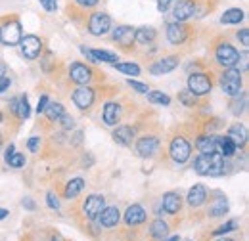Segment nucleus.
<instances>
[{
  "instance_id": "1",
  "label": "nucleus",
  "mask_w": 249,
  "mask_h": 241,
  "mask_svg": "<svg viewBox=\"0 0 249 241\" xmlns=\"http://www.w3.org/2000/svg\"><path fill=\"white\" fill-rule=\"evenodd\" d=\"M23 36V25L18 16H10L0 25V42L4 46H18Z\"/></svg>"
},
{
  "instance_id": "2",
  "label": "nucleus",
  "mask_w": 249,
  "mask_h": 241,
  "mask_svg": "<svg viewBox=\"0 0 249 241\" xmlns=\"http://www.w3.org/2000/svg\"><path fill=\"white\" fill-rule=\"evenodd\" d=\"M244 73L238 71L236 67H230V69H224L218 77V83H220V88L222 92L228 96V98H234L242 92V86H244Z\"/></svg>"
},
{
  "instance_id": "3",
  "label": "nucleus",
  "mask_w": 249,
  "mask_h": 241,
  "mask_svg": "<svg viewBox=\"0 0 249 241\" xmlns=\"http://www.w3.org/2000/svg\"><path fill=\"white\" fill-rule=\"evenodd\" d=\"M186 85L188 90L192 92L196 98H203V96L211 94V90H213V79L205 71H196V73L188 75Z\"/></svg>"
},
{
  "instance_id": "4",
  "label": "nucleus",
  "mask_w": 249,
  "mask_h": 241,
  "mask_svg": "<svg viewBox=\"0 0 249 241\" xmlns=\"http://www.w3.org/2000/svg\"><path fill=\"white\" fill-rule=\"evenodd\" d=\"M169 155L178 165H184L186 163L188 159L192 157V144L188 142L186 136H182V134L173 136V140L169 144Z\"/></svg>"
},
{
  "instance_id": "5",
  "label": "nucleus",
  "mask_w": 249,
  "mask_h": 241,
  "mask_svg": "<svg viewBox=\"0 0 249 241\" xmlns=\"http://www.w3.org/2000/svg\"><path fill=\"white\" fill-rule=\"evenodd\" d=\"M111 16L107 12H92L89 16V21H87V29L92 36H104L111 31Z\"/></svg>"
},
{
  "instance_id": "6",
  "label": "nucleus",
  "mask_w": 249,
  "mask_h": 241,
  "mask_svg": "<svg viewBox=\"0 0 249 241\" xmlns=\"http://www.w3.org/2000/svg\"><path fill=\"white\" fill-rule=\"evenodd\" d=\"M238 50L226 42V40H220L215 44V61L222 69H230V67H236V61H238Z\"/></svg>"
},
{
  "instance_id": "7",
  "label": "nucleus",
  "mask_w": 249,
  "mask_h": 241,
  "mask_svg": "<svg viewBox=\"0 0 249 241\" xmlns=\"http://www.w3.org/2000/svg\"><path fill=\"white\" fill-rule=\"evenodd\" d=\"M18 46H19V50H21V56H23L25 60L33 61L42 54V50H44V40H42L40 36H36V34H23Z\"/></svg>"
},
{
  "instance_id": "8",
  "label": "nucleus",
  "mask_w": 249,
  "mask_h": 241,
  "mask_svg": "<svg viewBox=\"0 0 249 241\" xmlns=\"http://www.w3.org/2000/svg\"><path fill=\"white\" fill-rule=\"evenodd\" d=\"M159 136L157 134H142L136 138V144H134V150L138 153V157L142 159H150L154 157L157 151H159Z\"/></svg>"
},
{
  "instance_id": "9",
  "label": "nucleus",
  "mask_w": 249,
  "mask_h": 241,
  "mask_svg": "<svg viewBox=\"0 0 249 241\" xmlns=\"http://www.w3.org/2000/svg\"><path fill=\"white\" fill-rule=\"evenodd\" d=\"M69 79H71L77 86H85V85L92 83V79H94L92 67H89V65L83 63V61H73L71 67H69Z\"/></svg>"
},
{
  "instance_id": "10",
  "label": "nucleus",
  "mask_w": 249,
  "mask_h": 241,
  "mask_svg": "<svg viewBox=\"0 0 249 241\" xmlns=\"http://www.w3.org/2000/svg\"><path fill=\"white\" fill-rule=\"evenodd\" d=\"M192 34V27L180 21H173L167 25V40L173 46H182Z\"/></svg>"
},
{
  "instance_id": "11",
  "label": "nucleus",
  "mask_w": 249,
  "mask_h": 241,
  "mask_svg": "<svg viewBox=\"0 0 249 241\" xmlns=\"http://www.w3.org/2000/svg\"><path fill=\"white\" fill-rule=\"evenodd\" d=\"M71 100H73V103H75L81 111H89L94 105V102H96V90L90 88L89 85L77 86V88L73 90V94H71Z\"/></svg>"
},
{
  "instance_id": "12",
  "label": "nucleus",
  "mask_w": 249,
  "mask_h": 241,
  "mask_svg": "<svg viewBox=\"0 0 249 241\" xmlns=\"http://www.w3.org/2000/svg\"><path fill=\"white\" fill-rule=\"evenodd\" d=\"M196 14H197V0H177L175 2V8H173L175 21L186 23Z\"/></svg>"
},
{
  "instance_id": "13",
  "label": "nucleus",
  "mask_w": 249,
  "mask_h": 241,
  "mask_svg": "<svg viewBox=\"0 0 249 241\" xmlns=\"http://www.w3.org/2000/svg\"><path fill=\"white\" fill-rule=\"evenodd\" d=\"M111 38L123 48V50H132L134 46V27L130 25H117L111 31Z\"/></svg>"
},
{
  "instance_id": "14",
  "label": "nucleus",
  "mask_w": 249,
  "mask_h": 241,
  "mask_svg": "<svg viewBox=\"0 0 249 241\" xmlns=\"http://www.w3.org/2000/svg\"><path fill=\"white\" fill-rule=\"evenodd\" d=\"M104 207H106V197L100 195V193H92V195H89V197L85 199V203H83V212H85V216H87L89 220H96L98 214L104 211Z\"/></svg>"
},
{
  "instance_id": "15",
  "label": "nucleus",
  "mask_w": 249,
  "mask_h": 241,
  "mask_svg": "<svg viewBox=\"0 0 249 241\" xmlns=\"http://www.w3.org/2000/svg\"><path fill=\"white\" fill-rule=\"evenodd\" d=\"M178 63H180V58H178V56H163V58H159V60L154 61V63L148 67V71H150L152 75H167V73L175 71V69L178 67Z\"/></svg>"
},
{
  "instance_id": "16",
  "label": "nucleus",
  "mask_w": 249,
  "mask_h": 241,
  "mask_svg": "<svg viewBox=\"0 0 249 241\" xmlns=\"http://www.w3.org/2000/svg\"><path fill=\"white\" fill-rule=\"evenodd\" d=\"M113 142L121 148H128L132 146V140L136 138V126H130V124H117V128L113 130L111 134Z\"/></svg>"
},
{
  "instance_id": "17",
  "label": "nucleus",
  "mask_w": 249,
  "mask_h": 241,
  "mask_svg": "<svg viewBox=\"0 0 249 241\" xmlns=\"http://www.w3.org/2000/svg\"><path fill=\"white\" fill-rule=\"evenodd\" d=\"M123 119V107L117 102H107L102 109V120L107 126H117Z\"/></svg>"
},
{
  "instance_id": "18",
  "label": "nucleus",
  "mask_w": 249,
  "mask_h": 241,
  "mask_svg": "<svg viewBox=\"0 0 249 241\" xmlns=\"http://www.w3.org/2000/svg\"><path fill=\"white\" fill-rule=\"evenodd\" d=\"M161 207H163V211L167 212V214H178L180 209H182V197H180V193L178 191H167V193H163V197H161Z\"/></svg>"
},
{
  "instance_id": "19",
  "label": "nucleus",
  "mask_w": 249,
  "mask_h": 241,
  "mask_svg": "<svg viewBox=\"0 0 249 241\" xmlns=\"http://www.w3.org/2000/svg\"><path fill=\"white\" fill-rule=\"evenodd\" d=\"M207 201V189L203 184H196L188 189V195H186V203L192 207V209H197L201 205H205Z\"/></svg>"
},
{
  "instance_id": "20",
  "label": "nucleus",
  "mask_w": 249,
  "mask_h": 241,
  "mask_svg": "<svg viewBox=\"0 0 249 241\" xmlns=\"http://www.w3.org/2000/svg\"><path fill=\"white\" fill-rule=\"evenodd\" d=\"M146 218H148L146 209H144L142 205H138V203L130 205V207L124 211V224H126V226H140V224L146 222Z\"/></svg>"
},
{
  "instance_id": "21",
  "label": "nucleus",
  "mask_w": 249,
  "mask_h": 241,
  "mask_svg": "<svg viewBox=\"0 0 249 241\" xmlns=\"http://www.w3.org/2000/svg\"><path fill=\"white\" fill-rule=\"evenodd\" d=\"M96 220L104 228H115L119 224V220H121V212H119L117 207H104V211L98 214Z\"/></svg>"
},
{
  "instance_id": "22",
  "label": "nucleus",
  "mask_w": 249,
  "mask_h": 241,
  "mask_svg": "<svg viewBox=\"0 0 249 241\" xmlns=\"http://www.w3.org/2000/svg\"><path fill=\"white\" fill-rule=\"evenodd\" d=\"M226 136L236 144V148H246V144H248V128H246V124H242V122L232 124V126L228 128Z\"/></svg>"
},
{
  "instance_id": "23",
  "label": "nucleus",
  "mask_w": 249,
  "mask_h": 241,
  "mask_svg": "<svg viewBox=\"0 0 249 241\" xmlns=\"http://www.w3.org/2000/svg\"><path fill=\"white\" fill-rule=\"evenodd\" d=\"M196 150L199 153H217V136L215 134H199L196 138Z\"/></svg>"
},
{
  "instance_id": "24",
  "label": "nucleus",
  "mask_w": 249,
  "mask_h": 241,
  "mask_svg": "<svg viewBox=\"0 0 249 241\" xmlns=\"http://www.w3.org/2000/svg\"><path fill=\"white\" fill-rule=\"evenodd\" d=\"M156 38H157L156 27H146V25H144V27L134 29V42H138V44H142V46L152 44Z\"/></svg>"
},
{
  "instance_id": "25",
  "label": "nucleus",
  "mask_w": 249,
  "mask_h": 241,
  "mask_svg": "<svg viewBox=\"0 0 249 241\" xmlns=\"http://www.w3.org/2000/svg\"><path fill=\"white\" fill-rule=\"evenodd\" d=\"M246 19V12L240 8H228L224 10V14L220 16V23L222 25H238Z\"/></svg>"
},
{
  "instance_id": "26",
  "label": "nucleus",
  "mask_w": 249,
  "mask_h": 241,
  "mask_svg": "<svg viewBox=\"0 0 249 241\" xmlns=\"http://www.w3.org/2000/svg\"><path fill=\"white\" fill-rule=\"evenodd\" d=\"M236 144L224 134V136H217V153L218 155H222L224 159H230V157H234L236 155Z\"/></svg>"
},
{
  "instance_id": "27",
  "label": "nucleus",
  "mask_w": 249,
  "mask_h": 241,
  "mask_svg": "<svg viewBox=\"0 0 249 241\" xmlns=\"http://www.w3.org/2000/svg\"><path fill=\"white\" fill-rule=\"evenodd\" d=\"M209 169H211V153H199L194 159V171H196V174L207 176L209 174Z\"/></svg>"
},
{
  "instance_id": "28",
  "label": "nucleus",
  "mask_w": 249,
  "mask_h": 241,
  "mask_svg": "<svg viewBox=\"0 0 249 241\" xmlns=\"http://www.w3.org/2000/svg\"><path fill=\"white\" fill-rule=\"evenodd\" d=\"M83 189H85V178H71L63 188V197L65 199H75Z\"/></svg>"
},
{
  "instance_id": "29",
  "label": "nucleus",
  "mask_w": 249,
  "mask_h": 241,
  "mask_svg": "<svg viewBox=\"0 0 249 241\" xmlns=\"http://www.w3.org/2000/svg\"><path fill=\"white\" fill-rule=\"evenodd\" d=\"M230 211V205H228V199L224 197V195H220L217 197L211 205H209V209H207V214L209 216H213V218H217V216H224L226 212Z\"/></svg>"
},
{
  "instance_id": "30",
  "label": "nucleus",
  "mask_w": 249,
  "mask_h": 241,
  "mask_svg": "<svg viewBox=\"0 0 249 241\" xmlns=\"http://www.w3.org/2000/svg\"><path fill=\"white\" fill-rule=\"evenodd\" d=\"M246 107H248V94L242 90L238 96H234V98H232V103H230V113H232L234 117H240V115L246 111Z\"/></svg>"
},
{
  "instance_id": "31",
  "label": "nucleus",
  "mask_w": 249,
  "mask_h": 241,
  "mask_svg": "<svg viewBox=\"0 0 249 241\" xmlns=\"http://www.w3.org/2000/svg\"><path fill=\"white\" fill-rule=\"evenodd\" d=\"M63 113H65V107L60 102H48V105L44 109V115L50 122H58L63 117Z\"/></svg>"
},
{
  "instance_id": "32",
  "label": "nucleus",
  "mask_w": 249,
  "mask_h": 241,
  "mask_svg": "<svg viewBox=\"0 0 249 241\" xmlns=\"http://www.w3.org/2000/svg\"><path fill=\"white\" fill-rule=\"evenodd\" d=\"M14 115L19 120L29 119V115H31V105H29V98H27L25 94L18 98V107H16V113H14Z\"/></svg>"
},
{
  "instance_id": "33",
  "label": "nucleus",
  "mask_w": 249,
  "mask_h": 241,
  "mask_svg": "<svg viewBox=\"0 0 249 241\" xmlns=\"http://www.w3.org/2000/svg\"><path fill=\"white\" fill-rule=\"evenodd\" d=\"M113 67L117 69V71H121V73H124V75H128V77H138L140 75V65L138 63H134V61H115L113 63Z\"/></svg>"
},
{
  "instance_id": "34",
  "label": "nucleus",
  "mask_w": 249,
  "mask_h": 241,
  "mask_svg": "<svg viewBox=\"0 0 249 241\" xmlns=\"http://www.w3.org/2000/svg\"><path fill=\"white\" fill-rule=\"evenodd\" d=\"M167 234H169V224H167L165 220L157 218V220L152 222V226H150V236H152L154 240H163Z\"/></svg>"
},
{
  "instance_id": "35",
  "label": "nucleus",
  "mask_w": 249,
  "mask_h": 241,
  "mask_svg": "<svg viewBox=\"0 0 249 241\" xmlns=\"http://www.w3.org/2000/svg\"><path fill=\"white\" fill-rule=\"evenodd\" d=\"M90 54H92V58L96 60V63H100V61H104V63H115V61H119V56L115 54V52H107V50H100V48H92L90 50Z\"/></svg>"
},
{
  "instance_id": "36",
  "label": "nucleus",
  "mask_w": 249,
  "mask_h": 241,
  "mask_svg": "<svg viewBox=\"0 0 249 241\" xmlns=\"http://www.w3.org/2000/svg\"><path fill=\"white\" fill-rule=\"evenodd\" d=\"M146 96H148V102L150 103H156V105H171V98L165 94V92L161 90H148L146 92Z\"/></svg>"
},
{
  "instance_id": "37",
  "label": "nucleus",
  "mask_w": 249,
  "mask_h": 241,
  "mask_svg": "<svg viewBox=\"0 0 249 241\" xmlns=\"http://www.w3.org/2000/svg\"><path fill=\"white\" fill-rule=\"evenodd\" d=\"M4 161H6V165L12 167V169H23L25 163H27V161H25V155H23V153H18V151H14L12 155H8Z\"/></svg>"
},
{
  "instance_id": "38",
  "label": "nucleus",
  "mask_w": 249,
  "mask_h": 241,
  "mask_svg": "<svg viewBox=\"0 0 249 241\" xmlns=\"http://www.w3.org/2000/svg\"><path fill=\"white\" fill-rule=\"evenodd\" d=\"M178 102H180L184 107H194V105L197 103V98H196V96L186 88V90L178 92Z\"/></svg>"
},
{
  "instance_id": "39",
  "label": "nucleus",
  "mask_w": 249,
  "mask_h": 241,
  "mask_svg": "<svg viewBox=\"0 0 249 241\" xmlns=\"http://www.w3.org/2000/svg\"><path fill=\"white\" fill-rule=\"evenodd\" d=\"M234 230H238V220H228L222 226H218L217 230H213V236H224V234H230Z\"/></svg>"
},
{
  "instance_id": "40",
  "label": "nucleus",
  "mask_w": 249,
  "mask_h": 241,
  "mask_svg": "<svg viewBox=\"0 0 249 241\" xmlns=\"http://www.w3.org/2000/svg\"><path fill=\"white\" fill-rule=\"evenodd\" d=\"M249 54H248V48L242 52V54H238V61H236V69L238 71H242V73H246L249 67Z\"/></svg>"
},
{
  "instance_id": "41",
  "label": "nucleus",
  "mask_w": 249,
  "mask_h": 241,
  "mask_svg": "<svg viewBox=\"0 0 249 241\" xmlns=\"http://www.w3.org/2000/svg\"><path fill=\"white\" fill-rule=\"evenodd\" d=\"M126 85H128L134 92H138V94H146V92L150 90V86H148L146 83H138V81H132V79H128Z\"/></svg>"
},
{
  "instance_id": "42",
  "label": "nucleus",
  "mask_w": 249,
  "mask_h": 241,
  "mask_svg": "<svg viewBox=\"0 0 249 241\" xmlns=\"http://www.w3.org/2000/svg\"><path fill=\"white\" fill-rule=\"evenodd\" d=\"M46 205H48L50 209H54V211L60 209V199H58V195H56L54 191H48V193H46Z\"/></svg>"
},
{
  "instance_id": "43",
  "label": "nucleus",
  "mask_w": 249,
  "mask_h": 241,
  "mask_svg": "<svg viewBox=\"0 0 249 241\" xmlns=\"http://www.w3.org/2000/svg\"><path fill=\"white\" fill-rule=\"evenodd\" d=\"M175 2H177V0H157V10H159L161 14H167V12L175 6Z\"/></svg>"
},
{
  "instance_id": "44",
  "label": "nucleus",
  "mask_w": 249,
  "mask_h": 241,
  "mask_svg": "<svg viewBox=\"0 0 249 241\" xmlns=\"http://www.w3.org/2000/svg\"><path fill=\"white\" fill-rule=\"evenodd\" d=\"M75 4L81 8V10H92L100 4V0H75Z\"/></svg>"
},
{
  "instance_id": "45",
  "label": "nucleus",
  "mask_w": 249,
  "mask_h": 241,
  "mask_svg": "<svg viewBox=\"0 0 249 241\" xmlns=\"http://www.w3.org/2000/svg\"><path fill=\"white\" fill-rule=\"evenodd\" d=\"M38 2H40V6H42L46 12H50V14L58 10V0H38Z\"/></svg>"
},
{
  "instance_id": "46",
  "label": "nucleus",
  "mask_w": 249,
  "mask_h": 241,
  "mask_svg": "<svg viewBox=\"0 0 249 241\" xmlns=\"http://www.w3.org/2000/svg\"><path fill=\"white\" fill-rule=\"evenodd\" d=\"M38 148H40V138L38 136H31L29 142H27V150L31 151V153H36Z\"/></svg>"
},
{
  "instance_id": "47",
  "label": "nucleus",
  "mask_w": 249,
  "mask_h": 241,
  "mask_svg": "<svg viewBox=\"0 0 249 241\" xmlns=\"http://www.w3.org/2000/svg\"><path fill=\"white\" fill-rule=\"evenodd\" d=\"M58 122H62V126L65 128V130H69V128H73L75 126V119L71 117V115H67V113H63V117Z\"/></svg>"
},
{
  "instance_id": "48",
  "label": "nucleus",
  "mask_w": 249,
  "mask_h": 241,
  "mask_svg": "<svg viewBox=\"0 0 249 241\" xmlns=\"http://www.w3.org/2000/svg\"><path fill=\"white\" fill-rule=\"evenodd\" d=\"M236 36H238V40L242 42V46H246V48H248L249 46V29H240Z\"/></svg>"
},
{
  "instance_id": "49",
  "label": "nucleus",
  "mask_w": 249,
  "mask_h": 241,
  "mask_svg": "<svg viewBox=\"0 0 249 241\" xmlns=\"http://www.w3.org/2000/svg\"><path fill=\"white\" fill-rule=\"evenodd\" d=\"M46 105H48V96H40V100H38V103H36V113H38V115L44 113Z\"/></svg>"
},
{
  "instance_id": "50",
  "label": "nucleus",
  "mask_w": 249,
  "mask_h": 241,
  "mask_svg": "<svg viewBox=\"0 0 249 241\" xmlns=\"http://www.w3.org/2000/svg\"><path fill=\"white\" fill-rule=\"evenodd\" d=\"M21 207H23V209H27V211H35V209H36V205H35V201H33L31 197H23Z\"/></svg>"
},
{
  "instance_id": "51",
  "label": "nucleus",
  "mask_w": 249,
  "mask_h": 241,
  "mask_svg": "<svg viewBox=\"0 0 249 241\" xmlns=\"http://www.w3.org/2000/svg\"><path fill=\"white\" fill-rule=\"evenodd\" d=\"M10 85H12V81H10L8 77H0V94L8 90V88H10Z\"/></svg>"
},
{
  "instance_id": "52",
  "label": "nucleus",
  "mask_w": 249,
  "mask_h": 241,
  "mask_svg": "<svg viewBox=\"0 0 249 241\" xmlns=\"http://www.w3.org/2000/svg\"><path fill=\"white\" fill-rule=\"evenodd\" d=\"M14 151H16V146H14V144H10V146H8V148H6V151H4V159H6V157H8V155H12V153H14Z\"/></svg>"
},
{
  "instance_id": "53",
  "label": "nucleus",
  "mask_w": 249,
  "mask_h": 241,
  "mask_svg": "<svg viewBox=\"0 0 249 241\" xmlns=\"http://www.w3.org/2000/svg\"><path fill=\"white\" fill-rule=\"evenodd\" d=\"M8 214H10V212L6 211V209H0V220H4V218H6Z\"/></svg>"
},
{
  "instance_id": "54",
  "label": "nucleus",
  "mask_w": 249,
  "mask_h": 241,
  "mask_svg": "<svg viewBox=\"0 0 249 241\" xmlns=\"http://www.w3.org/2000/svg\"><path fill=\"white\" fill-rule=\"evenodd\" d=\"M4 73H6V65H4V63H0V77H6Z\"/></svg>"
},
{
  "instance_id": "55",
  "label": "nucleus",
  "mask_w": 249,
  "mask_h": 241,
  "mask_svg": "<svg viewBox=\"0 0 249 241\" xmlns=\"http://www.w3.org/2000/svg\"><path fill=\"white\" fill-rule=\"evenodd\" d=\"M165 241H180V238H178V236H171L169 240H165Z\"/></svg>"
},
{
  "instance_id": "56",
  "label": "nucleus",
  "mask_w": 249,
  "mask_h": 241,
  "mask_svg": "<svg viewBox=\"0 0 249 241\" xmlns=\"http://www.w3.org/2000/svg\"><path fill=\"white\" fill-rule=\"evenodd\" d=\"M0 148H2V134H0Z\"/></svg>"
},
{
  "instance_id": "57",
  "label": "nucleus",
  "mask_w": 249,
  "mask_h": 241,
  "mask_svg": "<svg viewBox=\"0 0 249 241\" xmlns=\"http://www.w3.org/2000/svg\"><path fill=\"white\" fill-rule=\"evenodd\" d=\"M2 117H4V115H2V111H0V122H2Z\"/></svg>"
},
{
  "instance_id": "58",
  "label": "nucleus",
  "mask_w": 249,
  "mask_h": 241,
  "mask_svg": "<svg viewBox=\"0 0 249 241\" xmlns=\"http://www.w3.org/2000/svg\"><path fill=\"white\" fill-rule=\"evenodd\" d=\"M218 241H234V240H218Z\"/></svg>"
},
{
  "instance_id": "59",
  "label": "nucleus",
  "mask_w": 249,
  "mask_h": 241,
  "mask_svg": "<svg viewBox=\"0 0 249 241\" xmlns=\"http://www.w3.org/2000/svg\"><path fill=\"white\" fill-rule=\"evenodd\" d=\"M186 241H192V240H186Z\"/></svg>"
}]
</instances>
